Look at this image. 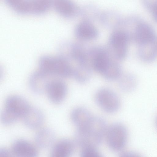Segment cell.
Instances as JSON below:
<instances>
[{"label": "cell", "mask_w": 157, "mask_h": 157, "mask_svg": "<svg viewBox=\"0 0 157 157\" xmlns=\"http://www.w3.org/2000/svg\"><path fill=\"white\" fill-rule=\"evenodd\" d=\"M107 128L104 119L99 117H93L86 126L77 128L75 134L76 143L82 149L96 148L105 136Z\"/></svg>", "instance_id": "cell-1"}, {"label": "cell", "mask_w": 157, "mask_h": 157, "mask_svg": "<svg viewBox=\"0 0 157 157\" xmlns=\"http://www.w3.org/2000/svg\"><path fill=\"white\" fill-rule=\"evenodd\" d=\"M109 148L115 151L121 150L125 146L128 137L125 127L119 123H114L108 127L105 136Z\"/></svg>", "instance_id": "cell-2"}, {"label": "cell", "mask_w": 157, "mask_h": 157, "mask_svg": "<svg viewBox=\"0 0 157 157\" xmlns=\"http://www.w3.org/2000/svg\"><path fill=\"white\" fill-rule=\"evenodd\" d=\"M95 99L100 107L109 113L117 112L120 107V101L118 96L108 88H103L98 90L95 94Z\"/></svg>", "instance_id": "cell-3"}, {"label": "cell", "mask_w": 157, "mask_h": 157, "mask_svg": "<svg viewBox=\"0 0 157 157\" xmlns=\"http://www.w3.org/2000/svg\"><path fill=\"white\" fill-rule=\"evenodd\" d=\"M133 39L139 46L156 43V35L149 24L137 19L133 34Z\"/></svg>", "instance_id": "cell-4"}, {"label": "cell", "mask_w": 157, "mask_h": 157, "mask_svg": "<svg viewBox=\"0 0 157 157\" xmlns=\"http://www.w3.org/2000/svg\"><path fill=\"white\" fill-rule=\"evenodd\" d=\"M41 71L50 75H55L68 78L73 76L74 70L67 61L63 60L42 61L40 63Z\"/></svg>", "instance_id": "cell-5"}, {"label": "cell", "mask_w": 157, "mask_h": 157, "mask_svg": "<svg viewBox=\"0 0 157 157\" xmlns=\"http://www.w3.org/2000/svg\"><path fill=\"white\" fill-rule=\"evenodd\" d=\"M30 107L24 98L17 95H12L6 99L4 109L18 118L22 117Z\"/></svg>", "instance_id": "cell-6"}, {"label": "cell", "mask_w": 157, "mask_h": 157, "mask_svg": "<svg viewBox=\"0 0 157 157\" xmlns=\"http://www.w3.org/2000/svg\"><path fill=\"white\" fill-rule=\"evenodd\" d=\"M65 83L59 79L51 80L47 86L45 92L52 102L59 104L64 99L67 92Z\"/></svg>", "instance_id": "cell-7"}, {"label": "cell", "mask_w": 157, "mask_h": 157, "mask_svg": "<svg viewBox=\"0 0 157 157\" xmlns=\"http://www.w3.org/2000/svg\"><path fill=\"white\" fill-rule=\"evenodd\" d=\"M128 36L124 31H117L112 35V45L115 54L119 59H123L126 56L128 51Z\"/></svg>", "instance_id": "cell-8"}, {"label": "cell", "mask_w": 157, "mask_h": 157, "mask_svg": "<svg viewBox=\"0 0 157 157\" xmlns=\"http://www.w3.org/2000/svg\"><path fill=\"white\" fill-rule=\"evenodd\" d=\"M11 151L17 157H38V155L35 146L24 139L15 141L12 145Z\"/></svg>", "instance_id": "cell-9"}, {"label": "cell", "mask_w": 157, "mask_h": 157, "mask_svg": "<svg viewBox=\"0 0 157 157\" xmlns=\"http://www.w3.org/2000/svg\"><path fill=\"white\" fill-rule=\"evenodd\" d=\"M22 118L24 124L27 127L31 128H36L42 124L44 116L40 109L30 106Z\"/></svg>", "instance_id": "cell-10"}, {"label": "cell", "mask_w": 157, "mask_h": 157, "mask_svg": "<svg viewBox=\"0 0 157 157\" xmlns=\"http://www.w3.org/2000/svg\"><path fill=\"white\" fill-rule=\"evenodd\" d=\"M48 75L42 71L36 72L30 76L29 85L32 91L36 94L45 92L47 85L51 80Z\"/></svg>", "instance_id": "cell-11"}, {"label": "cell", "mask_w": 157, "mask_h": 157, "mask_svg": "<svg viewBox=\"0 0 157 157\" xmlns=\"http://www.w3.org/2000/svg\"><path fill=\"white\" fill-rule=\"evenodd\" d=\"M74 144L67 139L61 140L55 144L49 157H70L74 150Z\"/></svg>", "instance_id": "cell-12"}, {"label": "cell", "mask_w": 157, "mask_h": 157, "mask_svg": "<svg viewBox=\"0 0 157 157\" xmlns=\"http://www.w3.org/2000/svg\"><path fill=\"white\" fill-rule=\"evenodd\" d=\"M54 132L48 128L40 129L36 134L35 141L36 145L41 148H46L52 145L55 140Z\"/></svg>", "instance_id": "cell-13"}, {"label": "cell", "mask_w": 157, "mask_h": 157, "mask_svg": "<svg viewBox=\"0 0 157 157\" xmlns=\"http://www.w3.org/2000/svg\"><path fill=\"white\" fill-rule=\"evenodd\" d=\"M92 117L87 109L81 107L73 109L71 114V120L77 128L86 126L89 123Z\"/></svg>", "instance_id": "cell-14"}, {"label": "cell", "mask_w": 157, "mask_h": 157, "mask_svg": "<svg viewBox=\"0 0 157 157\" xmlns=\"http://www.w3.org/2000/svg\"><path fill=\"white\" fill-rule=\"evenodd\" d=\"M76 32L78 37L84 40L93 39L98 34L95 26L87 21H83L79 23L76 27Z\"/></svg>", "instance_id": "cell-15"}, {"label": "cell", "mask_w": 157, "mask_h": 157, "mask_svg": "<svg viewBox=\"0 0 157 157\" xmlns=\"http://www.w3.org/2000/svg\"><path fill=\"white\" fill-rule=\"evenodd\" d=\"M118 79L119 88L123 92H131L134 90L136 86V78L132 74L121 75Z\"/></svg>", "instance_id": "cell-16"}, {"label": "cell", "mask_w": 157, "mask_h": 157, "mask_svg": "<svg viewBox=\"0 0 157 157\" xmlns=\"http://www.w3.org/2000/svg\"><path fill=\"white\" fill-rule=\"evenodd\" d=\"M138 49L140 58L144 61H153L157 55V45L156 43L140 46Z\"/></svg>", "instance_id": "cell-17"}, {"label": "cell", "mask_w": 157, "mask_h": 157, "mask_svg": "<svg viewBox=\"0 0 157 157\" xmlns=\"http://www.w3.org/2000/svg\"><path fill=\"white\" fill-rule=\"evenodd\" d=\"M110 63L105 55L99 53L94 58L92 62V66L95 71L102 75Z\"/></svg>", "instance_id": "cell-18"}, {"label": "cell", "mask_w": 157, "mask_h": 157, "mask_svg": "<svg viewBox=\"0 0 157 157\" xmlns=\"http://www.w3.org/2000/svg\"><path fill=\"white\" fill-rule=\"evenodd\" d=\"M101 75L105 78L108 80L118 79L121 75V69L118 65L111 63L107 68Z\"/></svg>", "instance_id": "cell-19"}, {"label": "cell", "mask_w": 157, "mask_h": 157, "mask_svg": "<svg viewBox=\"0 0 157 157\" xmlns=\"http://www.w3.org/2000/svg\"><path fill=\"white\" fill-rule=\"evenodd\" d=\"M91 75L90 70L86 67H83L74 71L73 76L78 82L84 83L90 79Z\"/></svg>", "instance_id": "cell-20"}, {"label": "cell", "mask_w": 157, "mask_h": 157, "mask_svg": "<svg viewBox=\"0 0 157 157\" xmlns=\"http://www.w3.org/2000/svg\"><path fill=\"white\" fill-rule=\"evenodd\" d=\"M80 157H103L95 148L88 147L83 148Z\"/></svg>", "instance_id": "cell-21"}, {"label": "cell", "mask_w": 157, "mask_h": 157, "mask_svg": "<svg viewBox=\"0 0 157 157\" xmlns=\"http://www.w3.org/2000/svg\"><path fill=\"white\" fill-rule=\"evenodd\" d=\"M144 5L150 10L153 17L157 22V1H146Z\"/></svg>", "instance_id": "cell-22"}, {"label": "cell", "mask_w": 157, "mask_h": 157, "mask_svg": "<svg viewBox=\"0 0 157 157\" xmlns=\"http://www.w3.org/2000/svg\"><path fill=\"white\" fill-rule=\"evenodd\" d=\"M0 157H17L11 151L6 148H2L0 150Z\"/></svg>", "instance_id": "cell-23"}, {"label": "cell", "mask_w": 157, "mask_h": 157, "mask_svg": "<svg viewBox=\"0 0 157 157\" xmlns=\"http://www.w3.org/2000/svg\"><path fill=\"white\" fill-rule=\"evenodd\" d=\"M119 157H142L137 153L131 151H126L121 153Z\"/></svg>", "instance_id": "cell-24"}, {"label": "cell", "mask_w": 157, "mask_h": 157, "mask_svg": "<svg viewBox=\"0 0 157 157\" xmlns=\"http://www.w3.org/2000/svg\"></svg>", "instance_id": "cell-25"}]
</instances>
